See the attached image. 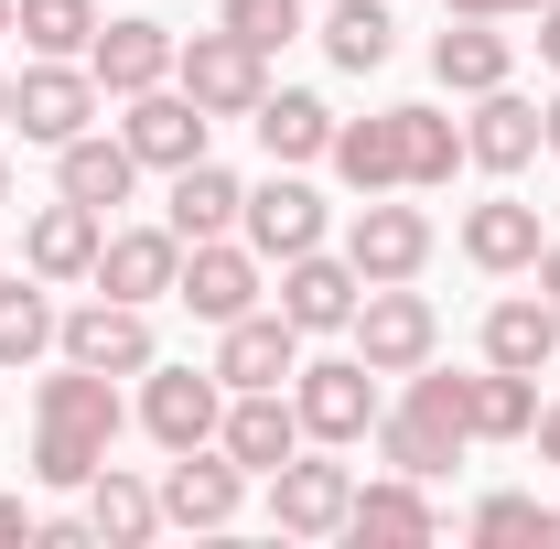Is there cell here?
Returning <instances> with one entry per match:
<instances>
[{"label": "cell", "instance_id": "obj_27", "mask_svg": "<svg viewBox=\"0 0 560 549\" xmlns=\"http://www.w3.org/2000/svg\"><path fill=\"white\" fill-rule=\"evenodd\" d=\"M237 206H248V184L226 173V162H184L173 173V206H162V226L195 248V237H237Z\"/></svg>", "mask_w": 560, "mask_h": 549}, {"label": "cell", "instance_id": "obj_3", "mask_svg": "<svg viewBox=\"0 0 560 549\" xmlns=\"http://www.w3.org/2000/svg\"><path fill=\"white\" fill-rule=\"evenodd\" d=\"M291 410H302V442H324V453H346V442H366L377 431V366L366 355H302L291 366Z\"/></svg>", "mask_w": 560, "mask_h": 549}, {"label": "cell", "instance_id": "obj_7", "mask_svg": "<svg viewBox=\"0 0 560 549\" xmlns=\"http://www.w3.org/2000/svg\"><path fill=\"white\" fill-rule=\"evenodd\" d=\"M215 420H226V377L215 366H140V431L162 442V453H195V442H215Z\"/></svg>", "mask_w": 560, "mask_h": 549}, {"label": "cell", "instance_id": "obj_32", "mask_svg": "<svg viewBox=\"0 0 560 549\" xmlns=\"http://www.w3.org/2000/svg\"><path fill=\"white\" fill-rule=\"evenodd\" d=\"M324 55L346 75H377L399 55V11H388V0H324Z\"/></svg>", "mask_w": 560, "mask_h": 549}, {"label": "cell", "instance_id": "obj_44", "mask_svg": "<svg viewBox=\"0 0 560 549\" xmlns=\"http://www.w3.org/2000/svg\"><path fill=\"white\" fill-rule=\"evenodd\" d=\"M0 119H11V75H0Z\"/></svg>", "mask_w": 560, "mask_h": 549}, {"label": "cell", "instance_id": "obj_11", "mask_svg": "<svg viewBox=\"0 0 560 549\" xmlns=\"http://www.w3.org/2000/svg\"><path fill=\"white\" fill-rule=\"evenodd\" d=\"M215 453H226L237 475H280V464L302 453V410H291V388H226Z\"/></svg>", "mask_w": 560, "mask_h": 549}, {"label": "cell", "instance_id": "obj_34", "mask_svg": "<svg viewBox=\"0 0 560 549\" xmlns=\"http://www.w3.org/2000/svg\"><path fill=\"white\" fill-rule=\"evenodd\" d=\"M11 33H22L33 55H75V66H86V44H97V0H11Z\"/></svg>", "mask_w": 560, "mask_h": 549}, {"label": "cell", "instance_id": "obj_18", "mask_svg": "<svg viewBox=\"0 0 560 549\" xmlns=\"http://www.w3.org/2000/svg\"><path fill=\"white\" fill-rule=\"evenodd\" d=\"M355 302H366L355 259H335V248H302V259H280V313H291L302 335H346Z\"/></svg>", "mask_w": 560, "mask_h": 549}, {"label": "cell", "instance_id": "obj_8", "mask_svg": "<svg viewBox=\"0 0 560 549\" xmlns=\"http://www.w3.org/2000/svg\"><path fill=\"white\" fill-rule=\"evenodd\" d=\"M97 248H108V215L55 195V206L22 215V270L44 280V291H66V280H97Z\"/></svg>", "mask_w": 560, "mask_h": 549}, {"label": "cell", "instance_id": "obj_5", "mask_svg": "<svg viewBox=\"0 0 560 549\" xmlns=\"http://www.w3.org/2000/svg\"><path fill=\"white\" fill-rule=\"evenodd\" d=\"M97 108H108V86L75 66V55H33V66L11 75V119H22V140H44V151H66L75 130H97Z\"/></svg>", "mask_w": 560, "mask_h": 549}, {"label": "cell", "instance_id": "obj_37", "mask_svg": "<svg viewBox=\"0 0 560 549\" xmlns=\"http://www.w3.org/2000/svg\"><path fill=\"white\" fill-rule=\"evenodd\" d=\"M226 33L259 44V55H280V44L302 33V0H226Z\"/></svg>", "mask_w": 560, "mask_h": 549}, {"label": "cell", "instance_id": "obj_30", "mask_svg": "<svg viewBox=\"0 0 560 549\" xmlns=\"http://www.w3.org/2000/svg\"><path fill=\"white\" fill-rule=\"evenodd\" d=\"M346 539H442V517H431L420 475H377V484H355Z\"/></svg>", "mask_w": 560, "mask_h": 549}, {"label": "cell", "instance_id": "obj_28", "mask_svg": "<svg viewBox=\"0 0 560 549\" xmlns=\"http://www.w3.org/2000/svg\"><path fill=\"white\" fill-rule=\"evenodd\" d=\"M550 355H560V313H550V291H539V302H528V291H506V302L486 313V366H517V377H539Z\"/></svg>", "mask_w": 560, "mask_h": 549}, {"label": "cell", "instance_id": "obj_19", "mask_svg": "<svg viewBox=\"0 0 560 549\" xmlns=\"http://www.w3.org/2000/svg\"><path fill=\"white\" fill-rule=\"evenodd\" d=\"M173 280H184V237L173 226H108V248H97V291L108 302H173Z\"/></svg>", "mask_w": 560, "mask_h": 549}, {"label": "cell", "instance_id": "obj_1", "mask_svg": "<svg viewBox=\"0 0 560 549\" xmlns=\"http://www.w3.org/2000/svg\"><path fill=\"white\" fill-rule=\"evenodd\" d=\"M119 431H130L119 377H97V366L66 355V377L33 388V475H44V484H86L108 453H119Z\"/></svg>", "mask_w": 560, "mask_h": 549}, {"label": "cell", "instance_id": "obj_13", "mask_svg": "<svg viewBox=\"0 0 560 549\" xmlns=\"http://www.w3.org/2000/svg\"><path fill=\"white\" fill-rule=\"evenodd\" d=\"M237 237L259 259H302V248H324V195L291 162H270V184H248V206H237Z\"/></svg>", "mask_w": 560, "mask_h": 549}, {"label": "cell", "instance_id": "obj_35", "mask_svg": "<svg viewBox=\"0 0 560 549\" xmlns=\"http://www.w3.org/2000/svg\"><path fill=\"white\" fill-rule=\"evenodd\" d=\"M55 324H66V313L44 302V280H33V270L0 280V366H33V355L55 344Z\"/></svg>", "mask_w": 560, "mask_h": 549}, {"label": "cell", "instance_id": "obj_6", "mask_svg": "<svg viewBox=\"0 0 560 549\" xmlns=\"http://www.w3.org/2000/svg\"><path fill=\"white\" fill-rule=\"evenodd\" d=\"M355 355L377 366V377H410V366H431V344H442V313L420 302L410 280H366V302H355Z\"/></svg>", "mask_w": 560, "mask_h": 549}, {"label": "cell", "instance_id": "obj_22", "mask_svg": "<svg viewBox=\"0 0 560 549\" xmlns=\"http://www.w3.org/2000/svg\"><path fill=\"white\" fill-rule=\"evenodd\" d=\"M130 184H140V151L130 140H108V130H75L66 151H55V195H75V206H130Z\"/></svg>", "mask_w": 560, "mask_h": 549}, {"label": "cell", "instance_id": "obj_20", "mask_svg": "<svg viewBox=\"0 0 560 549\" xmlns=\"http://www.w3.org/2000/svg\"><path fill=\"white\" fill-rule=\"evenodd\" d=\"M539 248H550V215H539V206H517V195H486V206H464V259H475L486 280L539 270Z\"/></svg>", "mask_w": 560, "mask_h": 549}, {"label": "cell", "instance_id": "obj_46", "mask_svg": "<svg viewBox=\"0 0 560 549\" xmlns=\"http://www.w3.org/2000/svg\"><path fill=\"white\" fill-rule=\"evenodd\" d=\"M0 33H11V0H0Z\"/></svg>", "mask_w": 560, "mask_h": 549}, {"label": "cell", "instance_id": "obj_10", "mask_svg": "<svg viewBox=\"0 0 560 549\" xmlns=\"http://www.w3.org/2000/svg\"><path fill=\"white\" fill-rule=\"evenodd\" d=\"M173 302H184L195 324H237V313H259V248H248V237H195Z\"/></svg>", "mask_w": 560, "mask_h": 549}, {"label": "cell", "instance_id": "obj_14", "mask_svg": "<svg viewBox=\"0 0 560 549\" xmlns=\"http://www.w3.org/2000/svg\"><path fill=\"white\" fill-rule=\"evenodd\" d=\"M206 130H215V119L173 86V75H162V86H140L130 119H119V140L140 151V173H184V162H206Z\"/></svg>", "mask_w": 560, "mask_h": 549}, {"label": "cell", "instance_id": "obj_40", "mask_svg": "<svg viewBox=\"0 0 560 549\" xmlns=\"http://www.w3.org/2000/svg\"><path fill=\"white\" fill-rule=\"evenodd\" d=\"M0 539H44V517H33L22 495H0Z\"/></svg>", "mask_w": 560, "mask_h": 549}, {"label": "cell", "instance_id": "obj_33", "mask_svg": "<svg viewBox=\"0 0 560 549\" xmlns=\"http://www.w3.org/2000/svg\"><path fill=\"white\" fill-rule=\"evenodd\" d=\"M399 162H410V195H431V184L464 173V130L442 108H399Z\"/></svg>", "mask_w": 560, "mask_h": 549}, {"label": "cell", "instance_id": "obj_15", "mask_svg": "<svg viewBox=\"0 0 560 549\" xmlns=\"http://www.w3.org/2000/svg\"><path fill=\"white\" fill-rule=\"evenodd\" d=\"M237 506H248V475L215 442H195V453L162 464V528H237Z\"/></svg>", "mask_w": 560, "mask_h": 549}, {"label": "cell", "instance_id": "obj_21", "mask_svg": "<svg viewBox=\"0 0 560 549\" xmlns=\"http://www.w3.org/2000/svg\"><path fill=\"white\" fill-rule=\"evenodd\" d=\"M86 75H97L108 97H140V86H162V75H173V33H162L151 11H119V22H97Z\"/></svg>", "mask_w": 560, "mask_h": 549}, {"label": "cell", "instance_id": "obj_24", "mask_svg": "<svg viewBox=\"0 0 560 549\" xmlns=\"http://www.w3.org/2000/svg\"><path fill=\"white\" fill-rule=\"evenodd\" d=\"M464 162H486V173H528V162H539V108H528L517 86H486L475 119H464Z\"/></svg>", "mask_w": 560, "mask_h": 549}, {"label": "cell", "instance_id": "obj_2", "mask_svg": "<svg viewBox=\"0 0 560 549\" xmlns=\"http://www.w3.org/2000/svg\"><path fill=\"white\" fill-rule=\"evenodd\" d=\"M410 410H431L442 431H464V442H528V420H539V377H517V366H410V388H399Z\"/></svg>", "mask_w": 560, "mask_h": 549}, {"label": "cell", "instance_id": "obj_41", "mask_svg": "<svg viewBox=\"0 0 560 549\" xmlns=\"http://www.w3.org/2000/svg\"><path fill=\"white\" fill-rule=\"evenodd\" d=\"M528 22H539V66L560 75V0H550V11H528Z\"/></svg>", "mask_w": 560, "mask_h": 549}, {"label": "cell", "instance_id": "obj_38", "mask_svg": "<svg viewBox=\"0 0 560 549\" xmlns=\"http://www.w3.org/2000/svg\"><path fill=\"white\" fill-rule=\"evenodd\" d=\"M517 11H550V0H453V22H517Z\"/></svg>", "mask_w": 560, "mask_h": 549}, {"label": "cell", "instance_id": "obj_36", "mask_svg": "<svg viewBox=\"0 0 560 549\" xmlns=\"http://www.w3.org/2000/svg\"><path fill=\"white\" fill-rule=\"evenodd\" d=\"M464 528L486 549H560V506H539V495H486Z\"/></svg>", "mask_w": 560, "mask_h": 549}, {"label": "cell", "instance_id": "obj_39", "mask_svg": "<svg viewBox=\"0 0 560 549\" xmlns=\"http://www.w3.org/2000/svg\"><path fill=\"white\" fill-rule=\"evenodd\" d=\"M528 442H539V464H560V399H539V420H528Z\"/></svg>", "mask_w": 560, "mask_h": 549}, {"label": "cell", "instance_id": "obj_26", "mask_svg": "<svg viewBox=\"0 0 560 549\" xmlns=\"http://www.w3.org/2000/svg\"><path fill=\"white\" fill-rule=\"evenodd\" d=\"M431 75H442L453 97H486V86H517V44H506L495 22H453V33H431Z\"/></svg>", "mask_w": 560, "mask_h": 549}, {"label": "cell", "instance_id": "obj_16", "mask_svg": "<svg viewBox=\"0 0 560 549\" xmlns=\"http://www.w3.org/2000/svg\"><path fill=\"white\" fill-rule=\"evenodd\" d=\"M346 259H355V280H420V270H431V215L366 195L355 226H346Z\"/></svg>", "mask_w": 560, "mask_h": 549}, {"label": "cell", "instance_id": "obj_4", "mask_svg": "<svg viewBox=\"0 0 560 549\" xmlns=\"http://www.w3.org/2000/svg\"><path fill=\"white\" fill-rule=\"evenodd\" d=\"M173 86H184L206 119H248V108L270 97V55L215 22V33H195V44H173Z\"/></svg>", "mask_w": 560, "mask_h": 549}, {"label": "cell", "instance_id": "obj_23", "mask_svg": "<svg viewBox=\"0 0 560 549\" xmlns=\"http://www.w3.org/2000/svg\"><path fill=\"white\" fill-rule=\"evenodd\" d=\"M248 130H259V151H270V162H291V173H302V162H324V151H335V108H324L313 86H270V97L248 108Z\"/></svg>", "mask_w": 560, "mask_h": 549}, {"label": "cell", "instance_id": "obj_9", "mask_svg": "<svg viewBox=\"0 0 560 549\" xmlns=\"http://www.w3.org/2000/svg\"><path fill=\"white\" fill-rule=\"evenodd\" d=\"M55 344H66L75 366H97V377H140V366L162 355V335H151V302H75L66 324H55Z\"/></svg>", "mask_w": 560, "mask_h": 549}, {"label": "cell", "instance_id": "obj_43", "mask_svg": "<svg viewBox=\"0 0 560 549\" xmlns=\"http://www.w3.org/2000/svg\"><path fill=\"white\" fill-rule=\"evenodd\" d=\"M539 291H550V313H560V237L539 248Z\"/></svg>", "mask_w": 560, "mask_h": 549}, {"label": "cell", "instance_id": "obj_29", "mask_svg": "<svg viewBox=\"0 0 560 549\" xmlns=\"http://www.w3.org/2000/svg\"><path fill=\"white\" fill-rule=\"evenodd\" d=\"M366 442H377V464H388V475H453V453H464V431H442V420L431 410H410V399H399V410H377V431H366Z\"/></svg>", "mask_w": 560, "mask_h": 549}, {"label": "cell", "instance_id": "obj_45", "mask_svg": "<svg viewBox=\"0 0 560 549\" xmlns=\"http://www.w3.org/2000/svg\"><path fill=\"white\" fill-rule=\"evenodd\" d=\"M0 206H11V162H0Z\"/></svg>", "mask_w": 560, "mask_h": 549}, {"label": "cell", "instance_id": "obj_12", "mask_svg": "<svg viewBox=\"0 0 560 549\" xmlns=\"http://www.w3.org/2000/svg\"><path fill=\"white\" fill-rule=\"evenodd\" d=\"M346 506H355V475L324 464V453H291L270 475V528L280 539H346Z\"/></svg>", "mask_w": 560, "mask_h": 549}, {"label": "cell", "instance_id": "obj_25", "mask_svg": "<svg viewBox=\"0 0 560 549\" xmlns=\"http://www.w3.org/2000/svg\"><path fill=\"white\" fill-rule=\"evenodd\" d=\"M335 173H346L355 195H410V162H399V108H377V119H335V151H324Z\"/></svg>", "mask_w": 560, "mask_h": 549}, {"label": "cell", "instance_id": "obj_42", "mask_svg": "<svg viewBox=\"0 0 560 549\" xmlns=\"http://www.w3.org/2000/svg\"><path fill=\"white\" fill-rule=\"evenodd\" d=\"M539 151L560 162V97H539Z\"/></svg>", "mask_w": 560, "mask_h": 549}, {"label": "cell", "instance_id": "obj_17", "mask_svg": "<svg viewBox=\"0 0 560 549\" xmlns=\"http://www.w3.org/2000/svg\"><path fill=\"white\" fill-rule=\"evenodd\" d=\"M291 366H302V324H291L280 302L215 324V377H226V388H291Z\"/></svg>", "mask_w": 560, "mask_h": 549}, {"label": "cell", "instance_id": "obj_31", "mask_svg": "<svg viewBox=\"0 0 560 549\" xmlns=\"http://www.w3.org/2000/svg\"><path fill=\"white\" fill-rule=\"evenodd\" d=\"M86 528L108 549H140L151 528H162V484H140V475H119V464H97L86 475Z\"/></svg>", "mask_w": 560, "mask_h": 549}]
</instances>
